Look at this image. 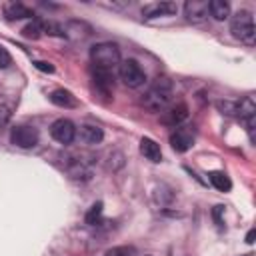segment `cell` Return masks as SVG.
I'll return each instance as SVG.
<instances>
[{
    "instance_id": "cell-1",
    "label": "cell",
    "mask_w": 256,
    "mask_h": 256,
    "mask_svg": "<svg viewBox=\"0 0 256 256\" xmlns=\"http://www.w3.org/2000/svg\"><path fill=\"white\" fill-rule=\"evenodd\" d=\"M170 98H172V82L162 76L152 82V86L148 88V92L142 98V104L152 112H158V110L162 112L168 106Z\"/></svg>"
},
{
    "instance_id": "cell-2",
    "label": "cell",
    "mask_w": 256,
    "mask_h": 256,
    "mask_svg": "<svg viewBox=\"0 0 256 256\" xmlns=\"http://www.w3.org/2000/svg\"><path fill=\"white\" fill-rule=\"evenodd\" d=\"M90 60L100 70H112L120 64V50L112 42H98L90 48Z\"/></svg>"
},
{
    "instance_id": "cell-3",
    "label": "cell",
    "mask_w": 256,
    "mask_h": 256,
    "mask_svg": "<svg viewBox=\"0 0 256 256\" xmlns=\"http://www.w3.org/2000/svg\"><path fill=\"white\" fill-rule=\"evenodd\" d=\"M230 32L236 40L244 42V44H254V36H256V28H254V18L252 12L248 10H238L232 20H230Z\"/></svg>"
},
{
    "instance_id": "cell-4",
    "label": "cell",
    "mask_w": 256,
    "mask_h": 256,
    "mask_svg": "<svg viewBox=\"0 0 256 256\" xmlns=\"http://www.w3.org/2000/svg\"><path fill=\"white\" fill-rule=\"evenodd\" d=\"M118 74H120V80L128 88H138L146 80V74H144V70L140 68V64L136 60H124V62H120Z\"/></svg>"
},
{
    "instance_id": "cell-5",
    "label": "cell",
    "mask_w": 256,
    "mask_h": 256,
    "mask_svg": "<svg viewBox=\"0 0 256 256\" xmlns=\"http://www.w3.org/2000/svg\"><path fill=\"white\" fill-rule=\"evenodd\" d=\"M38 130L34 126H16L10 132V142L20 148H34L38 144Z\"/></svg>"
},
{
    "instance_id": "cell-6",
    "label": "cell",
    "mask_w": 256,
    "mask_h": 256,
    "mask_svg": "<svg viewBox=\"0 0 256 256\" xmlns=\"http://www.w3.org/2000/svg\"><path fill=\"white\" fill-rule=\"evenodd\" d=\"M50 136L60 144H70L76 138V126L68 118H58L50 126Z\"/></svg>"
},
{
    "instance_id": "cell-7",
    "label": "cell",
    "mask_w": 256,
    "mask_h": 256,
    "mask_svg": "<svg viewBox=\"0 0 256 256\" xmlns=\"http://www.w3.org/2000/svg\"><path fill=\"white\" fill-rule=\"evenodd\" d=\"M194 144V132L190 128H176L172 134H170V146L176 150V152H186L190 150Z\"/></svg>"
},
{
    "instance_id": "cell-8",
    "label": "cell",
    "mask_w": 256,
    "mask_h": 256,
    "mask_svg": "<svg viewBox=\"0 0 256 256\" xmlns=\"http://www.w3.org/2000/svg\"><path fill=\"white\" fill-rule=\"evenodd\" d=\"M184 14L188 18V22L192 24H200L208 18V2L202 0H188L184 4Z\"/></svg>"
},
{
    "instance_id": "cell-9",
    "label": "cell",
    "mask_w": 256,
    "mask_h": 256,
    "mask_svg": "<svg viewBox=\"0 0 256 256\" xmlns=\"http://www.w3.org/2000/svg\"><path fill=\"white\" fill-rule=\"evenodd\" d=\"M186 118H188V106H186V104H176V106L164 110L162 116H160L162 124L172 126V128H178Z\"/></svg>"
},
{
    "instance_id": "cell-10",
    "label": "cell",
    "mask_w": 256,
    "mask_h": 256,
    "mask_svg": "<svg viewBox=\"0 0 256 256\" xmlns=\"http://www.w3.org/2000/svg\"><path fill=\"white\" fill-rule=\"evenodd\" d=\"M176 4L172 2H154V4H148L142 8V16L146 18H154V16H172L176 14Z\"/></svg>"
},
{
    "instance_id": "cell-11",
    "label": "cell",
    "mask_w": 256,
    "mask_h": 256,
    "mask_svg": "<svg viewBox=\"0 0 256 256\" xmlns=\"http://www.w3.org/2000/svg\"><path fill=\"white\" fill-rule=\"evenodd\" d=\"M50 102L60 106V108H76L78 106V100L72 92L64 90V88H56L50 92Z\"/></svg>"
},
{
    "instance_id": "cell-12",
    "label": "cell",
    "mask_w": 256,
    "mask_h": 256,
    "mask_svg": "<svg viewBox=\"0 0 256 256\" xmlns=\"http://www.w3.org/2000/svg\"><path fill=\"white\" fill-rule=\"evenodd\" d=\"M140 154L150 160V162H160L162 160V150H160V144L152 138H142L140 140Z\"/></svg>"
},
{
    "instance_id": "cell-13",
    "label": "cell",
    "mask_w": 256,
    "mask_h": 256,
    "mask_svg": "<svg viewBox=\"0 0 256 256\" xmlns=\"http://www.w3.org/2000/svg\"><path fill=\"white\" fill-rule=\"evenodd\" d=\"M4 16L8 20H22V18H32L34 12L20 2H8L4 4Z\"/></svg>"
},
{
    "instance_id": "cell-14",
    "label": "cell",
    "mask_w": 256,
    "mask_h": 256,
    "mask_svg": "<svg viewBox=\"0 0 256 256\" xmlns=\"http://www.w3.org/2000/svg\"><path fill=\"white\" fill-rule=\"evenodd\" d=\"M102 138H104L102 128H98V126H94V124H84V126H80V140H82L84 144H100Z\"/></svg>"
},
{
    "instance_id": "cell-15",
    "label": "cell",
    "mask_w": 256,
    "mask_h": 256,
    "mask_svg": "<svg viewBox=\"0 0 256 256\" xmlns=\"http://www.w3.org/2000/svg\"><path fill=\"white\" fill-rule=\"evenodd\" d=\"M236 114H238L244 122L254 120V118H256V102H254V98H252V96L242 98V100L236 104Z\"/></svg>"
},
{
    "instance_id": "cell-16",
    "label": "cell",
    "mask_w": 256,
    "mask_h": 256,
    "mask_svg": "<svg viewBox=\"0 0 256 256\" xmlns=\"http://www.w3.org/2000/svg\"><path fill=\"white\" fill-rule=\"evenodd\" d=\"M208 12L214 20H226L230 14V4L224 0H212L208 2Z\"/></svg>"
},
{
    "instance_id": "cell-17",
    "label": "cell",
    "mask_w": 256,
    "mask_h": 256,
    "mask_svg": "<svg viewBox=\"0 0 256 256\" xmlns=\"http://www.w3.org/2000/svg\"><path fill=\"white\" fill-rule=\"evenodd\" d=\"M208 178H210V184L220 192H228L232 188V182L224 172H210Z\"/></svg>"
},
{
    "instance_id": "cell-18",
    "label": "cell",
    "mask_w": 256,
    "mask_h": 256,
    "mask_svg": "<svg viewBox=\"0 0 256 256\" xmlns=\"http://www.w3.org/2000/svg\"><path fill=\"white\" fill-rule=\"evenodd\" d=\"M94 80H96V84H98L104 92H108V90L112 88V74H110V70H100V68H96Z\"/></svg>"
},
{
    "instance_id": "cell-19",
    "label": "cell",
    "mask_w": 256,
    "mask_h": 256,
    "mask_svg": "<svg viewBox=\"0 0 256 256\" xmlns=\"http://www.w3.org/2000/svg\"><path fill=\"white\" fill-rule=\"evenodd\" d=\"M42 32H44V28H42V24H40L38 20H32L30 24H26V26L22 28L24 38H32V40L40 38V36H42Z\"/></svg>"
},
{
    "instance_id": "cell-20",
    "label": "cell",
    "mask_w": 256,
    "mask_h": 256,
    "mask_svg": "<svg viewBox=\"0 0 256 256\" xmlns=\"http://www.w3.org/2000/svg\"><path fill=\"white\" fill-rule=\"evenodd\" d=\"M102 208H104L102 202H94V204L90 206V210L86 212V224L94 226V224L100 220V216H102Z\"/></svg>"
},
{
    "instance_id": "cell-21",
    "label": "cell",
    "mask_w": 256,
    "mask_h": 256,
    "mask_svg": "<svg viewBox=\"0 0 256 256\" xmlns=\"http://www.w3.org/2000/svg\"><path fill=\"white\" fill-rule=\"evenodd\" d=\"M134 254H136V250L132 246H114V248L106 250L104 256H134Z\"/></svg>"
},
{
    "instance_id": "cell-22",
    "label": "cell",
    "mask_w": 256,
    "mask_h": 256,
    "mask_svg": "<svg viewBox=\"0 0 256 256\" xmlns=\"http://www.w3.org/2000/svg\"><path fill=\"white\" fill-rule=\"evenodd\" d=\"M12 64V56L8 54V50L6 48H2L0 46V68H8Z\"/></svg>"
},
{
    "instance_id": "cell-23",
    "label": "cell",
    "mask_w": 256,
    "mask_h": 256,
    "mask_svg": "<svg viewBox=\"0 0 256 256\" xmlns=\"http://www.w3.org/2000/svg\"><path fill=\"white\" fill-rule=\"evenodd\" d=\"M34 66H36L38 70H42V72H50V74L54 72V66H52L50 62H44V60H36Z\"/></svg>"
},
{
    "instance_id": "cell-24",
    "label": "cell",
    "mask_w": 256,
    "mask_h": 256,
    "mask_svg": "<svg viewBox=\"0 0 256 256\" xmlns=\"http://www.w3.org/2000/svg\"><path fill=\"white\" fill-rule=\"evenodd\" d=\"M224 212V206H214V220L220 224V214Z\"/></svg>"
},
{
    "instance_id": "cell-25",
    "label": "cell",
    "mask_w": 256,
    "mask_h": 256,
    "mask_svg": "<svg viewBox=\"0 0 256 256\" xmlns=\"http://www.w3.org/2000/svg\"><path fill=\"white\" fill-rule=\"evenodd\" d=\"M254 234H256L254 230H250V232L246 234V242H248V244H252V242H254Z\"/></svg>"
}]
</instances>
